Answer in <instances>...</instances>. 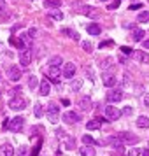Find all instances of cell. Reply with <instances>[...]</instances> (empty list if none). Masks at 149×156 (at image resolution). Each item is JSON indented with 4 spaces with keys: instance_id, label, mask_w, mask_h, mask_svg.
Wrapping results in <instances>:
<instances>
[{
    "instance_id": "1",
    "label": "cell",
    "mask_w": 149,
    "mask_h": 156,
    "mask_svg": "<svg viewBox=\"0 0 149 156\" xmlns=\"http://www.w3.org/2000/svg\"><path fill=\"white\" fill-rule=\"evenodd\" d=\"M72 9L74 12H79V14H86V16H97V11L91 7V5H86L84 2H74L72 4Z\"/></svg>"
},
{
    "instance_id": "2",
    "label": "cell",
    "mask_w": 149,
    "mask_h": 156,
    "mask_svg": "<svg viewBox=\"0 0 149 156\" xmlns=\"http://www.w3.org/2000/svg\"><path fill=\"white\" fill-rule=\"evenodd\" d=\"M48 118H49V123H53V125L58 123V119H60V105L58 104H55V102L48 104Z\"/></svg>"
},
{
    "instance_id": "3",
    "label": "cell",
    "mask_w": 149,
    "mask_h": 156,
    "mask_svg": "<svg viewBox=\"0 0 149 156\" xmlns=\"http://www.w3.org/2000/svg\"><path fill=\"white\" fill-rule=\"evenodd\" d=\"M9 107L12 111H23L27 107V98H23L21 95H16V97H12L9 100Z\"/></svg>"
},
{
    "instance_id": "4",
    "label": "cell",
    "mask_w": 149,
    "mask_h": 156,
    "mask_svg": "<svg viewBox=\"0 0 149 156\" xmlns=\"http://www.w3.org/2000/svg\"><path fill=\"white\" fill-rule=\"evenodd\" d=\"M56 137L60 139V140L65 142V149H69V151L76 149V140H74L72 137H69L67 133H63V130H58V132H56Z\"/></svg>"
},
{
    "instance_id": "5",
    "label": "cell",
    "mask_w": 149,
    "mask_h": 156,
    "mask_svg": "<svg viewBox=\"0 0 149 156\" xmlns=\"http://www.w3.org/2000/svg\"><path fill=\"white\" fill-rule=\"evenodd\" d=\"M62 119H63L67 125H76V123L81 121V116H79L77 112H74V111H67V112L62 116Z\"/></svg>"
},
{
    "instance_id": "6",
    "label": "cell",
    "mask_w": 149,
    "mask_h": 156,
    "mask_svg": "<svg viewBox=\"0 0 149 156\" xmlns=\"http://www.w3.org/2000/svg\"><path fill=\"white\" fill-rule=\"evenodd\" d=\"M23 125H25V118L18 116V118H12V119L9 121V128L7 130H11V132H20V130L23 128Z\"/></svg>"
},
{
    "instance_id": "7",
    "label": "cell",
    "mask_w": 149,
    "mask_h": 156,
    "mask_svg": "<svg viewBox=\"0 0 149 156\" xmlns=\"http://www.w3.org/2000/svg\"><path fill=\"white\" fill-rule=\"evenodd\" d=\"M121 100H123V91L121 90H111L107 93V102L109 104H118Z\"/></svg>"
},
{
    "instance_id": "8",
    "label": "cell",
    "mask_w": 149,
    "mask_h": 156,
    "mask_svg": "<svg viewBox=\"0 0 149 156\" xmlns=\"http://www.w3.org/2000/svg\"><path fill=\"white\" fill-rule=\"evenodd\" d=\"M119 116H121V111H118L114 105H107V107H105V119L116 121Z\"/></svg>"
},
{
    "instance_id": "9",
    "label": "cell",
    "mask_w": 149,
    "mask_h": 156,
    "mask_svg": "<svg viewBox=\"0 0 149 156\" xmlns=\"http://www.w3.org/2000/svg\"><path fill=\"white\" fill-rule=\"evenodd\" d=\"M118 137H119L123 142H126V144H137V142H139V137L133 135V133H130V132H119Z\"/></svg>"
},
{
    "instance_id": "10",
    "label": "cell",
    "mask_w": 149,
    "mask_h": 156,
    "mask_svg": "<svg viewBox=\"0 0 149 156\" xmlns=\"http://www.w3.org/2000/svg\"><path fill=\"white\" fill-rule=\"evenodd\" d=\"M21 70H20V67H16V65H12V67H9L7 69V77L11 79V81H20L21 79Z\"/></svg>"
},
{
    "instance_id": "11",
    "label": "cell",
    "mask_w": 149,
    "mask_h": 156,
    "mask_svg": "<svg viewBox=\"0 0 149 156\" xmlns=\"http://www.w3.org/2000/svg\"><path fill=\"white\" fill-rule=\"evenodd\" d=\"M104 144L111 146V147H116V149H123V140H121L118 135L116 137H107L105 140H104Z\"/></svg>"
},
{
    "instance_id": "12",
    "label": "cell",
    "mask_w": 149,
    "mask_h": 156,
    "mask_svg": "<svg viewBox=\"0 0 149 156\" xmlns=\"http://www.w3.org/2000/svg\"><path fill=\"white\" fill-rule=\"evenodd\" d=\"M20 63H21L23 67H28V65L32 63V53H30V49H23L21 53H20Z\"/></svg>"
},
{
    "instance_id": "13",
    "label": "cell",
    "mask_w": 149,
    "mask_h": 156,
    "mask_svg": "<svg viewBox=\"0 0 149 156\" xmlns=\"http://www.w3.org/2000/svg\"><path fill=\"white\" fill-rule=\"evenodd\" d=\"M60 76H62V70H60L58 67H53V65H51L49 72H48V77H49V81H53V83H60Z\"/></svg>"
},
{
    "instance_id": "14",
    "label": "cell",
    "mask_w": 149,
    "mask_h": 156,
    "mask_svg": "<svg viewBox=\"0 0 149 156\" xmlns=\"http://www.w3.org/2000/svg\"><path fill=\"white\" fill-rule=\"evenodd\" d=\"M63 76L67 79H72L76 76V65L72 63V62H67V63L63 65Z\"/></svg>"
},
{
    "instance_id": "15",
    "label": "cell",
    "mask_w": 149,
    "mask_h": 156,
    "mask_svg": "<svg viewBox=\"0 0 149 156\" xmlns=\"http://www.w3.org/2000/svg\"><path fill=\"white\" fill-rule=\"evenodd\" d=\"M102 83H104V86H107V88H112V86L116 84V76L105 72V74L102 76Z\"/></svg>"
},
{
    "instance_id": "16",
    "label": "cell",
    "mask_w": 149,
    "mask_h": 156,
    "mask_svg": "<svg viewBox=\"0 0 149 156\" xmlns=\"http://www.w3.org/2000/svg\"><path fill=\"white\" fill-rule=\"evenodd\" d=\"M102 123H104V118H93V119H90L86 123V128L88 130H98L102 126Z\"/></svg>"
},
{
    "instance_id": "17",
    "label": "cell",
    "mask_w": 149,
    "mask_h": 156,
    "mask_svg": "<svg viewBox=\"0 0 149 156\" xmlns=\"http://www.w3.org/2000/svg\"><path fill=\"white\" fill-rule=\"evenodd\" d=\"M39 93L42 95V97H48L51 93V84L48 83V79H42L41 81V86H39Z\"/></svg>"
},
{
    "instance_id": "18",
    "label": "cell",
    "mask_w": 149,
    "mask_h": 156,
    "mask_svg": "<svg viewBox=\"0 0 149 156\" xmlns=\"http://www.w3.org/2000/svg\"><path fill=\"white\" fill-rule=\"evenodd\" d=\"M0 156H14V149L11 144H4L0 146Z\"/></svg>"
},
{
    "instance_id": "19",
    "label": "cell",
    "mask_w": 149,
    "mask_h": 156,
    "mask_svg": "<svg viewBox=\"0 0 149 156\" xmlns=\"http://www.w3.org/2000/svg\"><path fill=\"white\" fill-rule=\"evenodd\" d=\"M79 107H81L83 111H90V109H91V98H90V97H83V98L79 100Z\"/></svg>"
},
{
    "instance_id": "20",
    "label": "cell",
    "mask_w": 149,
    "mask_h": 156,
    "mask_svg": "<svg viewBox=\"0 0 149 156\" xmlns=\"http://www.w3.org/2000/svg\"><path fill=\"white\" fill-rule=\"evenodd\" d=\"M132 56H133L135 60L142 62V63H147V62H149V56L144 53V51H133V55H132Z\"/></svg>"
},
{
    "instance_id": "21",
    "label": "cell",
    "mask_w": 149,
    "mask_h": 156,
    "mask_svg": "<svg viewBox=\"0 0 149 156\" xmlns=\"http://www.w3.org/2000/svg\"><path fill=\"white\" fill-rule=\"evenodd\" d=\"M86 30H88V34H91V35H100V34H102V28H100V25H97V23H90Z\"/></svg>"
},
{
    "instance_id": "22",
    "label": "cell",
    "mask_w": 149,
    "mask_h": 156,
    "mask_svg": "<svg viewBox=\"0 0 149 156\" xmlns=\"http://www.w3.org/2000/svg\"><path fill=\"white\" fill-rule=\"evenodd\" d=\"M144 30L140 28H133V32H132V41H135V42H139V41H142L144 39Z\"/></svg>"
},
{
    "instance_id": "23",
    "label": "cell",
    "mask_w": 149,
    "mask_h": 156,
    "mask_svg": "<svg viewBox=\"0 0 149 156\" xmlns=\"http://www.w3.org/2000/svg\"><path fill=\"white\" fill-rule=\"evenodd\" d=\"M9 42L12 44V46H16V48H20V49H27V46H25V42H23V39H16L14 35L11 37V39H9Z\"/></svg>"
},
{
    "instance_id": "24",
    "label": "cell",
    "mask_w": 149,
    "mask_h": 156,
    "mask_svg": "<svg viewBox=\"0 0 149 156\" xmlns=\"http://www.w3.org/2000/svg\"><path fill=\"white\" fill-rule=\"evenodd\" d=\"M137 126L139 128H149V118L147 116H139V118H137Z\"/></svg>"
},
{
    "instance_id": "25",
    "label": "cell",
    "mask_w": 149,
    "mask_h": 156,
    "mask_svg": "<svg viewBox=\"0 0 149 156\" xmlns=\"http://www.w3.org/2000/svg\"><path fill=\"white\" fill-rule=\"evenodd\" d=\"M81 156H95V147H91V146H83L81 147Z\"/></svg>"
},
{
    "instance_id": "26",
    "label": "cell",
    "mask_w": 149,
    "mask_h": 156,
    "mask_svg": "<svg viewBox=\"0 0 149 156\" xmlns=\"http://www.w3.org/2000/svg\"><path fill=\"white\" fill-rule=\"evenodd\" d=\"M62 32H63L69 39H72V41H79V34H77V32H74L72 28H63Z\"/></svg>"
},
{
    "instance_id": "27",
    "label": "cell",
    "mask_w": 149,
    "mask_h": 156,
    "mask_svg": "<svg viewBox=\"0 0 149 156\" xmlns=\"http://www.w3.org/2000/svg\"><path fill=\"white\" fill-rule=\"evenodd\" d=\"M44 5H46L48 9H58L60 5H62V2H60V0H46Z\"/></svg>"
},
{
    "instance_id": "28",
    "label": "cell",
    "mask_w": 149,
    "mask_h": 156,
    "mask_svg": "<svg viewBox=\"0 0 149 156\" xmlns=\"http://www.w3.org/2000/svg\"><path fill=\"white\" fill-rule=\"evenodd\" d=\"M49 18L51 20H63V12L58 9H51L49 11Z\"/></svg>"
},
{
    "instance_id": "29",
    "label": "cell",
    "mask_w": 149,
    "mask_h": 156,
    "mask_svg": "<svg viewBox=\"0 0 149 156\" xmlns=\"http://www.w3.org/2000/svg\"><path fill=\"white\" fill-rule=\"evenodd\" d=\"M137 21H140V23H149V11H142L140 14H139V18H137Z\"/></svg>"
},
{
    "instance_id": "30",
    "label": "cell",
    "mask_w": 149,
    "mask_h": 156,
    "mask_svg": "<svg viewBox=\"0 0 149 156\" xmlns=\"http://www.w3.org/2000/svg\"><path fill=\"white\" fill-rule=\"evenodd\" d=\"M34 112H35V118H42L44 114V107L41 104H35V109H34Z\"/></svg>"
},
{
    "instance_id": "31",
    "label": "cell",
    "mask_w": 149,
    "mask_h": 156,
    "mask_svg": "<svg viewBox=\"0 0 149 156\" xmlns=\"http://www.w3.org/2000/svg\"><path fill=\"white\" fill-rule=\"evenodd\" d=\"M81 46H83V49H84L86 53H91V51H93L91 42H88V41H83V42H81Z\"/></svg>"
},
{
    "instance_id": "32",
    "label": "cell",
    "mask_w": 149,
    "mask_h": 156,
    "mask_svg": "<svg viewBox=\"0 0 149 156\" xmlns=\"http://www.w3.org/2000/svg\"><path fill=\"white\" fill-rule=\"evenodd\" d=\"M119 5H121V0H112V2L107 5V9H109V11H114V9L119 7Z\"/></svg>"
},
{
    "instance_id": "33",
    "label": "cell",
    "mask_w": 149,
    "mask_h": 156,
    "mask_svg": "<svg viewBox=\"0 0 149 156\" xmlns=\"http://www.w3.org/2000/svg\"><path fill=\"white\" fill-rule=\"evenodd\" d=\"M72 91H77L79 88H81V86H83V81H81V79H77V81H72Z\"/></svg>"
},
{
    "instance_id": "34",
    "label": "cell",
    "mask_w": 149,
    "mask_h": 156,
    "mask_svg": "<svg viewBox=\"0 0 149 156\" xmlns=\"http://www.w3.org/2000/svg\"><path fill=\"white\" fill-rule=\"evenodd\" d=\"M83 142H84V144H88V146H90V144H97L91 135H83Z\"/></svg>"
},
{
    "instance_id": "35",
    "label": "cell",
    "mask_w": 149,
    "mask_h": 156,
    "mask_svg": "<svg viewBox=\"0 0 149 156\" xmlns=\"http://www.w3.org/2000/svg\"><path fill=\"white\" fill-rule=\"evenodd\" d=\"M49 63L53 65V67H58V65L62 63V56H53V58H51Z\"/></svg>"
},
{
    "instance_id": "36",
    "label": "cell",
    "mask_w": 149,
    "mask_h": 156,
    "mask_svg": "<svg viewBox=\"0 0 149 156\" xmlns=\"http://www.w3.org/2000/svg\"><path fill=\"white\" fill-rule=\"evenodd\" d=\"M140 154H142V149H139V147L130 149V153H128V156H140Z\"/></svg>"
},
{
    "instance_id": "37",
    "label": "cell",
    "mask_w": 149,
    "mask_h": 156,
    "mask_svg": "<svg viewBox=\"0 0 149 156\" xmlns=\"http://www.w3.org/2000/svg\"><path fill=\"white\" fill-rule=\"evenodd\" d=\"M111 65V58H105V60H100V67L102 69H105V67H109Z\"/></svg>"
},
{
    "instance_id": "38",
    "label": "cell",
    "mask_w": 149,
    "mask_h": 156,
    "mask_svg": "<svg viewBox=\"0 0 149 156\" xmlns=\"http://www.w3.org/2000/svg\"><path fill=\"white\" fill-rule=\"evenodd\" d=\"M132 112H133V109H132V107H125V109L121 111L123 116H132Z\"/></svg>"
},
{
    "instance_id": "39",
    "label": "cell",
    "mask_w": 149,
    "mask_h": 156,
    "mask_svg": "<svg viewBox=\"0 0 149 156\" xmlns=\"http://www.w3.org/2000/svg\"><path fill=\"white\" fill-rule=\"evenodd\" d=\"M28 86H30V88H35V86H37V77H35V76H32V77H30Z\"/></svg>"
},
{
    "instance_id": "40",
    "label": "cell",
    "mask_w": 149,
    "mask_h": 156,
    "mask_svg": "<svg viewBox=\"0 0 149 156\" xmlns=\"http://www.w3.org/2000/svg\"><path fill=\"white\" fill-rule=\"evenodd\" d=\"M121 51H123L125 55H133V51H132V48H128V46H121Z\"/></svg>"
},
{
    "instance_id": "41",
    "label": "cell",
    "mask_w": 149,
    "mask_h": 156,
    "mask_svg": "<svg viewBox=\"0 0 149 156\" xmlns=\"http://www.w3.org/2000/svg\"><path fill=\"white\" fill-rule=\"evenodd\" d=\"M107 46H114V41H105V42H100V48L104 49V48H107Z\"/></svg>"
},
{
    "instance_id": "42",
    "label": "cell",
    "mask_w": 149,
    "mask_h": 156,
    "mask_svg": "<svg viewBox=\"0 0 149 156\" xmlns=\"http://www.w3.org/2000/svg\"><path fill=\"white\" fill-rule=\"evenodd\" d=\"M28 37H30V39L37 37V28H30V30H28Z\"/></svg>"
},
{
    "instance_id": "43",
    "label": "cell",
    "mask_w": 149,
    "mask_h": 156,
    "mask_svg": "<svg viewBox=\"0 0 149 156\" xmlns=\"http://www.w3.org/2000/svg\"><path fill=\"white\" fill-rule=\"evenodd\" d=\"M142 102H144V105L149 107V93H146L144 97H142Z\"/></svg>"
},
{
    "instance_id": "44",
    "label": "cell",
    "mask_w": 149,
    "mask_h": 156,
    "mask_svg": "<svg viewBox=\"0 0 149 156\" xmlns=\"http://www.w3.org/2000/svg\"><path fill=\"white\" fill-rule=\"evenodd\" d=\"M140 7H142V4L137 2V4H132V5H130V11H137V9H140Z\"/></svg>"
},
{
    "instance_id": "45",
    "label": "cell",
    "mask_w": 149,
    "mask_h": 156,
    "mask_svg": "<svg viewBox=\"0 0 149 156\" xmlns=\"http://www.w3.org/2000/svg\"><path fill=\"white\" fill-rule=\"evenodd\" d=\"M20 91H21V88H20V86H16V88H12V90H11V93H12V95H20Z\"/></svg>"
},
{
    "instance_id": "46",
    "label": "cell",
    "mask_w": 149,
    "mask_h": 156,
    "mask_svg": "<svg viewBox=\"0 0 149 156\" xmlns=\"http://www.w3.org/2000/svg\"><path fill=\"white\" fill-rule=\"evenodd\" d=\"M62 105L69 107V105H70V100H69V98H63V100H62Z\"/></svg>"
},
{
    "instance_id": "47",
    "label": "cell",
    "mask_w": 149,
    "mask_h": 156,
    "mask_svg": "<svg viewBox=\"0 0 149 156\" xmlns=\"http://www.w3.org/2000/svg\"><path fill=\"white\" fill-rule=\"evenodd\" d=\"M2 11H5V4H4V0H0V12Z\"/></svg>"
},
{
    "instance_id": "48",
    "label": "cell",
    "mask_w": 149,
    "mask_h": 156,
    "mask_svg": "<svg viewBox=\"0 0 149 156\" xmlns=\"http://www.w3.org/2000/svg\"><path fill=\"white\" fill-rule=\"evenodd\" d=\"M142 156H149V149H144L142 151Z\"/></svg>"
},
{
    "instance_id": "49",
    "label": "cell",
    "mask_w": 149,
    "mask_h": 156,
    "mask_svg": "<svg viewBox=\"0 0 149 156\" xmlns=\"http://www.w3.org/2000/svg\"><path fill=\"white\" fill-rule=\"evenodd\" d=\"M144 48H146V49H149V39H147V41H144Z\"/></svg>"
},
{
    "instance_id": "50",
    "label": "cell",
    "mask_w": 149,
    "mask_h": 156,
    "mask_svg": "<svg viewBox=\"0 0 149 156\" xmlns=\"http://www.w3.org/2000/svg\"><path fill=\"white\" fill-rule=\"evenodd\" d=\"M2 51H4V46H2V42H0V55H2Z\"/></svg>"
},
{
    "instance_id": "51",
    "label": "cell",
    "mask_w": 149,
    "mask_h": 156,
    "mask_svg": "<svg viewBox=\"0 0 149 156\" xmlns=\"http://www.w3.org/2000/svg\"><path fill=\"white\" fill-rule=\"evenodd\" d=\"M0 81H2V74H0Z\"/></svg>"
},
{
    "instance_id": "52",
    "label": "cell",
    "mask_w": 149,
    "mask_h": 156,
    "mask_svg": "<svg viewBox=\"0 0 149 156\" xmlns=\"http://www.w3.org/2000/svg\"><path fill=\"white\" fill-rule=\"evenodd\" d=\"M28 2H34V0H28Z\"/></svg>"
},
{
    "instance_id": "53",
    "label": "cell",
    "mask_w": 149,
    "mask_h": 156,
    "mask_svg": "<svg viewBox=\"0 0 149 156\" xmlns=\"http://www.w3.org/2000/svg\"><path fill=\"white\" fill-rule=\"evenodd\" d=\"M147 2H149V0H147Z\"/></svg>"
}]
</instances>
